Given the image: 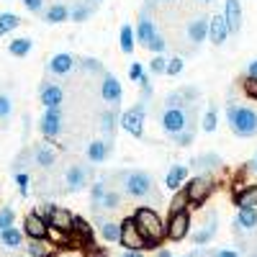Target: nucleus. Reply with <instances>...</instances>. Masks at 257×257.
I'll use <instances>...</instances> for the list:
<instances>
[{
    "label": "nucleus",
    "mask_w": 257,
    "mask_h": 257,
    "mask_svg": "<svg viewBox=\"0 0 257 257\" xmlns=\"http://www.w3.org/2000/svg\"><path fill=\"white\" fill-rule=\"evenodd\" d=\"M118 244L126 247V249H139V252L149 249V244H147V239H144V234L139 231L134 216H126V219L121 221V242H118Z\"/></svg>",
    "instance_id": "obj_7"
},
{
    "label": "nucleus",
    "mask_w": 257,
    "mask_h": 257,
    "mask_svg": "<svg viewBox=\"0 0 257 257\" xmlns=\"http://www.w3.org/2000/svg\"><path fill=\"white\" fill-rule=\"evenodd\" d=\"M229 36H231V31H229L226 18L221 13L219 16H211L208 18V39H211V44L213 47H224Z\"/></svg>",
    "instance_id": "obj_16"
},
{
    "label": "nucleus",
    "mask_w": 257,
    "mask_h": 257,
    "mask_svg": "<svg viewBox=\"0 0 257 257\" xmlns=\"http://www.w3.org/2000/svg\"><path fill=\"white\" fill-rule=\"evenodd\" d=\"M21 3H24V8H26L29 13H41V11H44L47 0H21Z\"/></svg>",
    "instance_id": "obj_54"
},
{
    "label": "nucleus",
    "mask_w": 257,
    "mask_h": 257,
    "mask_svg": "<svg viewBox=\"0 0 257 257\" xmlns=\"http://www.w3.org/2000/svg\"><path fill=\"white\" fill-rule=\"evenodd\" d=\"M188 175H190V167H188V165H170L167 175H165V188L173 190V193L180 190V188H185Z\"/></svg>",
    "instance_id": "obj_21"
},
{
    "label": "nucleus",
    "mask_w": 257,
    "mask_h": 257,
    "mask_svg": "<svg viewBox=\"0 0 257 257\" xmlns=\"http://www.w3.org/2000/svg\"><path fill=\"white\" fill-rule=\"evenodd\" d=\"M105 190H108V185H105L103 180H95V183L90 185V203H93V211H98V206H100V201H103V196H105Z\"/></svg>",
    "instance_id": "obj_42"
},
{
    "label": "nucleus",
    "mask_w": 257,
    "mask_h": 257,
    "mask_svg": "<svg viewBox=\"0 0 257 257\" xmlns=\"http://www.w3.org/2000/svg\"><path fill=\"white\" fill-rule=\"evenodd\" d=\"M190 167L198 170V173H206V175H216L224 170V160L216 152H203L196 160H190Z\"/></svg>",
    "instance_id": "obj_15"
},
{
    "label": "nucleus",
    "mask_w": 257,
    "mask_h": 257,
    "mask_svg": "<svg viewBox=\"0 0 257 257\" xmlns=\"http://www.w3.org/2000/svg\"><path fill=\"white\" fill-rule=\"evenodd\" d=\"M72 237L80 242V244H85V247H93V226L85 221V219H80V216H75V226H72Z\"/></svg>",
    "instance_id": "obj_32"
},
{
    "label": "nucleus",
    "mask_w": 257,
    "mask_h": 257,
    "mask_svg": "<svg viewBox=\"0 0 257 257\" xmlns=\"http://www.w3.org/2000/svg\"><path fill=\"white\" fill-rule=\"evenodd\" d=\"M247 77H254V80H257V59H252V62L247 64Z\"/></svg>",
    "instance_id": "obj_57"
},
{
    "label": "nucleus",
    "mask_w": 257,
    "mask_h": 257,
    "mask_svg": "<svg viewBox=\"0 0 257 257\" xmlns=\"http://www.w3.org/2000/svg\"><path fill=\"white\" fill-rule=\"evenodd\" d=\"M165 108H188V103H185L183 93H180V90L167 93V98H165Z\"/></svg>",
    "instance_id": "obj_45"
},
{
    "label": "nucleus",
    "mask_w": 257,
    "mask_h": 257,
    "mask_svg": "<svg viewBox=\"0 0 257 257\" xmlns=\"http://www.w3.org/2000/svg\"><path fill=\"white\" fill-rule=\"evenodd\" d=\"M11 113H13V103H11V98L6 95V93H0V121H8L11 118Z\"/></svg>",
    "instance_id": "obj_48"
},
{
    "label": "nucleus",
    "mask_w": 257,
    "mask_h": 257,
    "mask_svg": "<svg viewBox=\"0 0 257 257\" xmlns=\"http://www.w3.org/2000/svg\"><path fill=\"white\" fill-rule=\"evenodd\" d=\"M208 257H242L237 249H213L208 252Z\"/></svg>",
    "instance_id": "obj_56"
},
{
    "label": "nucleus",
    "mask_w": 257,
    "mask_h": 257,
    "mask_svg": "<svg viewBox=\"0 0 257 257\" xmlns=\"http://www.w3.org/2000/svg\"><path fill=\"white\" fill-rule=\"evenodd\" d=\"M121 206V193L116 190V188H108L105 190V196H103V201H100V206H98V211L95 213H100V211H116Z\"/></svg>",
    "instance_id": "obj_35"
},
{
    "label": "nucleus",
    "mask_w": 257,
    "mask_h": 257,
    "mask_svg": "<svg viewBox=\"0 0 257 257\" xmlns=\"http://www.w3.org/2000/svg\"><path fill=\"white\" fill-rule=\"evenodd\" d=\"M198 3H203V6H211V3H216V0H198Z\"/></svg>",
    "instance_id": "obj_61"
},
{
    "label": "nucleus",
    "mask_w": 257,
    "mask_h": 257,
    "mask_svg": "<svg viewBox=\"0 0 257 257\" xmlns=\"http://www.w3.org/2000/svg\"><path fill=\"white\" fill-rule=\"evenodd\" d=\"M13 221H16V211H13L11 206L0 208V231L8 229V226H13Z\"/></svg>",
    "instance_id": "obj_49"
},
{
    "label": "nucleus",
    "mask_w": 257,
    "mask_h": 257,
    "mask_svg": "<svg viewBox=\"0 0 257 257\" xmlns=\"http://www.w3.org/2000/svg\"><path fill=\"white\" fill-rule=\"evenodd\" d=\"M221 16L226 18L229 31L231 34H239V29H242V3H239V0H224Z\"/></svg>",
    "instance_id": "obj_22"
},
{
    "label": "nucleus",
    "mask_w": 257,
    "mask_h": 257,
    "mask_svg": "<svg viewBox=\"0 0 257 257\" xmlns=\"http://www.w3.org/2000/svg\"><path fill=\"white\" fill-rule=\"evenodd\" d=\"M144 75H147V72H144L142 64H139V62H132V67H128V80H132V82H139Z\"/></svg>",
    "instance_id": "obj_53"
},
{
    "label": "nucleus",
    "mask_w": 257,
    "mask_h": 257,
    "mask_svg": "<svg viewBox=\"0 0 257 257\" xmlns=\"http://www.w3.org/2000/svg\"><path fill=\"white\" fill-rule=\"evenodd\" d=\"M98 234H100V239H103V242H108V244L121 242V221L100 219V224H98Z\"/></svg>",
    "instance_id": "obj_28"
},
{
    "label": "nucleus",
    "mask_w": 257,
    "mask_h": 257,
    "mask_svg": "<svg viewBox=\"0 0 257 257\" xmlns=\"http://www.w3.org/2000/svg\"><path fill=\"white\" fill-rule=\"evenodd\" d=\"M31 152H34V165H39V167L49 170L57 165V149L52 144H36Z\"/></svg>",
    "instance_id": "obj_27"
},
{
    "label": "nucleus",
    "mask_w": 257,
    "mask_h": 257,
    "mask_svg": "<svg viewBox=\"0 0 257 257\" xmlns=\"http://www.w3.org/2000/svg\"><path fill=\"white\" fill-rule=\"evenodd\" d=\"M193 139H196V132H193V128H185V132H180V134L173 137V142H175L178 147H190Z\"/></svg>",
    "instance_id": "obj_50"
},
{
    "label": "nucleus",
    "mask_w": 257,
    "mask_h": 257,
    "mask_svg": "<svg viewBox=\"0 0 257 257\" xmlns=\"http://www.w3.org/2000/svg\"><path fill=\"white\" fill-rule=\"evenodd\" d=\"M90 175H93L90 165H70L67 173H64V185H67L64 190L67 193H80L82 188H88Z\"/></svg>",
    "instance_id": "obj_9"
},
{
    "label": "nucleus",
    "mask_w": 257,
    "mask_h": 257,
    "mask_svg": "<svg viewBox=\"0 0 257 257\" xmlns=\"http://www.w3.org/2000/svg\"><path fill=\"white\" fill-rule=\"evenodd\" d=\"M216 229H219V213H216V211H208L206 219H203V226L193 234V242H196L198 247L208 244L213 237H216Z\"/></svg>",
    "instance_id": "obj_19"
},
{
    "label": "nucleus",
    "mask_w": 257,
    "mask_h": 257,
    "mask_svg": "<svg viewBox=\"0 0 257 257\" xmlns=\"http://www.w3.org/2000/svg\"><path fill=\"white\" fill-rule=\"evenodd\" d=\"M234 226H237V231H254L257 229V208H237Z\"/></svg>",
    "instance_id": "obj_29"
},
{
    "label": "nucleus",
    "mask_w": 257,
    "mask_h": 257,
    "mask_svg": "<svg viewBox=\"0 0 257 257\" xmlns=\"http://www.w3.org/2000/svg\"><path fill=\"white\" fill-rule=\"evenodd\" d=\"M216 126H219V113L211 105V108H206L203 116H201V128H203V132H208V134H213V132H216Z\"/></svg>",
    "instance_id": "obj_39"
},
{
    "label": "nucleus",
    "mask_w": 257,
    "mask_h": 257,
    "mask_svg": "<svg viewBox=\"0 0 257 257\" xmlns=\"http://www.w3.org/2000/svg\"><path fill=\"white\" fill-rule=\"evenodd\" d=\"M39 98H41V105H44V108H62L64 90H62V85H57V82H44L39 88Z\"/></svg>",
    "instance_id": "obj_18"
},
{
    "label": "nucleus",
    "mask_w": 257,
    "mask_h": 257,
    "mask_svg": "<svg viewBox=\"0 0 257 257\" xmlns=\"http://www.w3.org/2000/svg\"><path fill=\"white\" fill-rule=\"evenodd\" d=\"M157 34H160V31H157V24H155L152 13L142 11V13H139V21H137V41L147 49V44H149V41H152Z\"/></svg>",
    "instance_id": "obj_17"
},
{
    "label": "nucleus",
    "mask_w": 257,
    "mask_h": 257,
    "mask_svg": "<svg viewBox=\"0 0 257 257\" xmlns=\"http://www.w3.org/2000/svg\"><path fill=\"white\" fill-rule=\"evenodd\" d=\"M183 257H193V254H183Z\"/></svg>",
    "instance_id": "obj_63"
},
{
    "label": "nucleus",
    "mask_w": 257,
    "mask_h": 257,
    "mask_svg": "<svg viewBox=\"0 0 257 257\" xmlns=\"http://www.w3.org/2000/svg\"><path fill=\"white\" fill-rule=\"evenodd\" d=\"M242 93H244L252 103H257V80H254V77H244V80H242Z\"/></svg>",
    "instance_id": "obj_46"
},
{
    "label": "nucleus",
    "mask_w": 257,
    "mask_h": 257,
    "mask_svg": "<svg viewBox=\"0 0 257 257\" xmlns=\"http://www.w3.org/2000/svg\"><path fill=\"white\" fill-rule=\"evenodd\" d=\"M183 67H185L183 57H170V59H167V75H170V77L180 75V72H183Z\"/></svg>",
    "instance_id": "obj_51"
},
{
    "label": "nucleus",
    "mask_w": 257,
    "mask_h": 257,
    "mask_svg": "<svg viewBox=\"0 0 257 257\" xmlns=\"http://www.w3.org/2000/svg\"><path fill=\"white\" fill-rule=\"evenodd\" d=\"M160 3H165V6H173V3H175V0H160Z\"/></svg>",
    "instance_id": "obj_62"
},
{
    "label": "nucleus",
    "mask_w": 257,
    "mask_h": 257,
    "mask_svg": "<svg viewBox=\"0 0 257 257\" xmlns=\"http://www.w3.org/2000/svg\"><path fill=\"white\" fill-rule=\"evenodd\" d=\"M16 185H18V193H21V196H29L31 178H29L26 173H16Z\"/></svg>",
    "instance_id": "obj_52"
},
{
    "label": "nucleus",
    "mask_w": 257,
    "mask_h": 257,
    "mask_svg": "<svg viewBox=\"0 0 257 257\" xmlns=\"http://www.w3.org/2000/svg\"><path fill=\"white\" fill-rule=\"evenodd\" d=\"M95 8H98V3L95 0H77V3L70 8V21H75V24H82V21H88L93 13H95Z\"/></svg>",
    "instance_id": "obj_30"
},
{
    "label": "nucleus",
    "mask_w": 257,
    "mask_h": 257,
    "mask_svg": "<svg viewBox=\"0 0 257 257\" xmlns=\"http://www.w3.org/2000/svg\"><path fill=\"white\" fill-rule=\"evenodd\" d=\"M144 121H147V105H142V103H137L134 108L121 113V128L128 137L142 139L144 137Z\"/></svg>",
    "instance_id": "obj_6"
},
{
    "label": "nucleus",
    "mask_w": 257,
    "mask_h": 257,
    "mask_svg": "<svg viewBox=\"0 0 257 257\" xmlns=\"http://www.w3.org/2000/svg\"><path fill=\"white\" fill-rule=\"evenodd\" d=\"M49 226H52V229H59V231L72 234V226H75V213H72V211H67V208H62V206H57V208H54V213L49 216Z\"/></svg>",
    "instance_id": "obj_26"
},
{
    "label": "nucleus",
    "mask_w": 257,
    "mask_h": 257,
    "mask_svg": "<svg viewBox=\"0 0 257 257\" xmlns=\"http://www.w3.org/2000/svg\"><path fill=\"white\" fill-rule=\"evenodd\" d=\"M157 257H173V252L170 249H157Z\"/></svg>",
    "instance_id": "obj_59"
},
{
    "label": "nucleus",
    "mask_w": 257,
    "mask_h": 257,
    "mask_svg": "<svg viewBox=\"0 0 257 257\" xmlns=\"http://www.w3.org/2000/svg\"><path fill=\"white\" fill-rule=\"evenodd\" d=\"M139 231L144 234V239L149 247H160L167 239V224L160 219V213L152 206H137V211L132 213Z\"/></svg>",
    "instance_id": "obj_2"
},
{
    "label": "nucleus",
    "mask_w": 257,
    "mask_h": 257,
    "mask_svg": "<svg viewBox=\"0 0 257 257\" xmlns=\"http://www.w3.org/2000/svg\"><path fill=\"white\" fill-rule=\"evenodd\" d=\"M77 67L82 70V72H88V75H105V70H103V64L95 59V57H82V59H77Z\"/></svg>",
    "instance_id": "obj_38"
},
{
    "label": "nucleus",
    "mask_w": 257,
    "mask_h": 257,
    "mask_svg": "<svg viewBox=\"0 0 257 257\" xmlns=\"http://www.w3.org/2000/svg\"><path fill=\"white\" fill-rule=\"evenodd\" d=\"M226 121H229V128L234 137H239V139L257 137V111L252 105H239V103L229 100L226 103Z\"/></svg>",
    "instance_id": "obj_3"
},
{
    "label": "nucleus",
    "mask_w": 257,
    "mask_h": 257,
    "mask_svg": "<svg viewBox=\"0 0 257 257\" xmlns=\"http://www.w3.org/2000/svg\"><path fill=\"white\" fill-rule=\"evenodd\" d=\"M188 208H190V201H188V193H185V188L175 190V196L170 198L167 213H178V211H188Z\"/></svg>",
    "instance_id": "obj_36"
},
{
    "label": "nucleus",
    "mask_w": 257,
    "mask_h": 257,
    "mask_svg": "<svg viewBox=\"0 0 257 257\" xmlns=\"http://www.w3.org/2000/svg\"><path fill=\"white\" fill-rule=\"evenodd\" d=\"M54 208H57L54 203H39V206H36L34 211L39 213L41 219H47V221H49V216H52V213H54Z\"/></svg>",
    "instance_id": "obj_55"
},
{
    "label": "nucleus",
    "mask_w": 257,
    "mask_h": 257,
    "mask_svg": "<svg viewBox=\"0 0 257 257\" xmlns=\"http://www.w3.org/2000/svg\"><path fill=\"white\" fill-rule=\"evenodd\" d=\"M139 88H142V93H139V103L149 108V103H152V98H155V88H152V82H149V75H144V77L139 80Z\"/></svg>",
    "instance_id": "obj_41"
},
{
    "label": "nucleus",
    "mask_w": 257,
    "mask_h": 257,
    "mask_svg": "<svg viewBox=\"0 0 257 257\" xmlns=\"http://www.w3.org/2000/svg\"><path fill=\"white\" fill-rule=\"evenodd\" d=\"M149 72H152V75H167V59H165V54H155L152 59H149Z\"/></svg>",
    "instance_id": "obj_43"
},
{
    "label": "nucleus",
    "mask_w": 257,
    "mask_h": 257,
    "mask_svg": "<svg viewBox=\"0 0 257 257\" xmlns=\"http://www.w3.org/2000/svg\"><path fill=\"white\" fill-rule=\"evenodd\" d=\"M113 152V142H105V139H93L88 144V149H85V157H88V162L93 165H100L111 157Z\"/></svg>",
    "instance_id": "obj_20"
},
{
    "label": "nucleus",
    "mask_w": 257,
    "mask_h": 257,
    "mask_svg": "<svg viewBox=\"0 0 257 257\" xmlns=\"http://www.w3.org/2000/svg\"><path fill=\"white\" fill-rule=\"evenodd\" d=\"M234 206L237 208H257V183H247L239 190H234Z\"/></svg>",
    "instance_id": "obj_25"
},
{
    "label": "nucleus",
    "mask_w": 257,
    "mask_h": 257,
    "mask_svg": "<svg viewBox=\"0 0 257 257\" xmlns=\"http://www.w3.org/2000/svg\"><path fill=\"white\" fill-rule=\"evenodd\" d=\"M64 128V116H62V108H44L39 118V132L44 134L47 139H57Z\"/></svg>",
    "instance_id": "obj_10"
},
{
    "label": "nucleus",
    "mask_w": 257,
    "mask_h": 257,
    "mask_svg": "<svg viewBox=\"0 0 257 257\" xmlns=\"http://www.w3.org/2000/svg\"><path fill=\"white\" fill-rule=\"evenodd\" d=\"M59 249H62V247L54 244L49 237H47V239H29V242H26L29 257H54Z\"/></svg>",
    "instance_id": "obj_24"
},
{
    "label": "nucleus",
    "mask_w": 257,
    "mask_h": 257,
    "mask_svg": "<svg viewBox=\"0 0 257 257\" xmlns=\"http://www.w3.org/2000/svg\"><path fill=\"white\" fill-rule=\"evenodd\" d=\"M116 178L121 180V190L128 198L142 201V203H152V208L162 203L155 178L149 173H144V170H123V173H116Z\"/></svg>",
    "instance_id": "obj_1"
},
{
    "label": "nucleus",
    "mask_w": 257,
    "mask_h": 257,
    "mask_svg": "<svg viewBox=\"0 0 257 257\" xmlns=\"http://www.w3.org/2000/svg\"><path fill=\"white\" fill-rule=\"evenodd\" d=\"M167 47H170V44H167V39H165L162 34H157V36L147 44V52H152V54H165Z\"/></svg>",
    "instance_id": "obj_44"
},
{
    "label": "nucleus",
    "mask_w": 257,
    "mask_h": 257,
    "mask_svg": "<svg viewBox=\"0 0 257 257\" xmlns=\"http://www.w3.org/2000/svg\"><path fill=\"white\" fill-rule=\"evenodd\" d=\"M70 18V6H64V3H54L44 11V21L47 24H64V21Z\"/></svg>",
    "instance_id": "obj_34"
},
{
    "label": "nucleus",
    "mask_w": 257,
    "mask_h": 257,
    "mask_svg": "<svg viewBox=\"0 0 257 257\" xmlns=\"http://www.w3.org/2000/svg\"><path fill=\"white\" fill-rule=\"evenodd\" d=\"M95 3H98V0H95Z\"/></svg>",
    "instance_id": "obj_64"
},
{
    "label": "nucleus",
    "mask_w": 257,
    "mask_h": 257,
    "mask_svg": "<svg viewBox=\"0 0 257 257\" xmlns=\"http://www.w3.org/2000/svg\"><path fill=\"white\" fill-rule=\"evenodd\" d=\"M118 47H121L123 54H134V49H137V29L123 24L121 31H118Z\"/></svg>",
    "instance_id": "obj_33"
},
{
    "label": "nucleus",
    "mask_w": 257,
    "mask_h": 257,
    "mask_svg": "<svg viewBox=\"0 0 257 257\" xmlns=\"http://www.w3.org/2000/svg\"><path fill=\"white\" fill-rule=\"evenodd\" d=\"M24 234L29 239H47L49 237V221L41 219L36 211H29L24 216Z\"/></svg>",
    "instance_id": "obj_13"
},
{
    "label": "nucleus",
    "mask_w": 257,
    "mask_h": 257,
    "mask_svg": "<svg viewBox=\"0 0 257 257\" xmlns=\"http://www.w3.org/2000/svg\"><path fill=\"white\" fill-rule=\"evenodd\" d=\"M213 190H216V178L206 173H198L196 178H190V183H185V193L193 208H201L213 196Z\"/></svg>",
    "instance_id": "obj_4"
},
{
    "label": "nucleus",
    "mask_w": 257,
    "mask_h": 257,
    "mask_svg": "<svg viewBox=\"0 0 257 257\" xmlns=\"http://www.w3.org/2000/svg\"><path fill=\"white\" fill-rule=\"evenodd\" d=\"M0 244H3L6 249H18V247H24V229H18V226H8L0 231Z\"/></svg>",
    "instance_id": "obj_31"
},
{
    "label": "nucleus",
    "mask_w": 257,
    "mask_h": 257,
    "mask_svg": "<svg viewBox=\"0 0 257 257\" xmlns=\"http://www.w3.org/2000/svg\"><path fill=\"white\" fill-rule=\"evenodd\" d=\"M180 93H183V98H185V103H188V105L198 103V98H201V90L196 88V85H183Z\"/></svg>",
    "instance_id": "obj_47"
},
{
    "label": "nucleus",
    "mask_w": 257,
    "mask_h": 257,
    "mask_svg": "<svg viewBox=\"0 0 257 257\" xmlns=\"http://www.w3.org/2000/svg\"><path fill=\"white\" fill-rule=\"evenodd\" d=\"M21 26V18L16 13H0V36H6Z\"/></svg>",
    "instance_id": "obj_40"
},
{
    "label": "nucleus",
    "mask_w": 257,
    "mask_h": 257,
    "mask_svg": "<svg viewBox=\"0 0 257 257\" xmlns=\"http://www.w3.org/2000/svg\"><path fill=\"white\" fill-rule=\"evenodd\" d=\"M185 39L193 47H201L203 41H208V16L198 13L196 18H190L185 26Z\"/></svg>",
    "instance_id": "obj_12"
},
{
    "label": "nucleus",
    "mask_w": 257,
    "mask_h": 257,
    "mask_svg": "<svg viewBox=\"0 0 257 257\" xmlns=\"http://www.w3.org/2000/svg\"><path fill=\"white\" fill-rule=\"evenodd\" d=\"M121 257H144V252H139V249H123Z\"/></svg>",
    "instance_id": "obj_58"
},
{
    "label": "nucleus",
    "mask_w": 257,
    "mask_h": 257,
    "mask_svg": "<svg viewBox=\"0 0 257 257\" xmlns=\"http://www.w3.org/2000/svg\"><path fill=\"white\" fill-rule=\"evenodd\" d=\"M249 170H252V173H254V175H257V157H254V160H252V162H249Z\"/></svg>",
    "instance_id": "obj_60"
},
{
    "label": "nucleus",
    "mask_w": 257,
    "mask_h": 257,
    "mask_svg": "<svg viewBox=\"0 0 257 257\" xmlns=\"http://www.w3.org/2000/svg\"><path fill=\"white\" fill-rule=\"evenodd\" d=\"M98 123H100V132H103V137H108V142H113V134H116V128L121 126V113H118V108H105L103 113H100V118H98Z\"/></svg>",
    "instance_id": "obj_23"
},
{
    "label": "nucleus",
    "mask_w": 257,
    "mask_h": 257,
    "mask_svg": "<svg viewBox=\"0 0 257 257\" xmlns=\"http://www.w3.org/2000/svg\"><path fill=\"white\" fill-rule=\"evenodd\" d=\"M100 98L108 103V105H113V108H118V105H121L123 88H121V82H118L116 75H111V72L103 75V80H100Z\"/></svg>",
    "instance_id": "obj_11"
},
{
    "label": "nucleus",
    "mask_w": 257,
    "mask_h": 257,
    "mask_svg": "<svg viewBox=\"0 0 257 257\" xmlns=\"http://www.w3.org/2000/svg\"><path fill=\"white\" fill-rule=\"evenodd\" d=\"M160 126L170 139L180 132H185V128H193L190 118H188V108H165V105L160 111ZM193 132H196V128H193Z\"/></svg>",
    "instance_id": "obj_5"
},
{
    "label": "nucleus",
    "mask_w": 257,
    "mask_h": 257,
    "mask_svg": "<svg viewBox=\"0 0 257 257\" xmlns=\"http://www.w3.org/2000/svg\"><path fill=\"white\" fill-rule=\"evenodd\" d=\"M167 239L170 242H183L190 234V211L167 213Z\"/></svg>",
    "instance_id": "obj_8"
},
{
    "label": "nucleus",
    "mask_w": 257,
    "mask_h": 257,
    "mask_svg": "<svg viewBox=\"0 0 257 257\" xmlns=\"http://www.w3.org/2000/svg\"><path fill=\"white\" fill-rule=\"evenodd\" d=\"M31 47H34V41L26 39V36H21V39H13L11 44H8V52H11L13 57H26V54L31 52Z\"/></svg>",
    "instance_id": "obj_37"
},
{
    "label": "nucleus",
    "mask_w": 257,
    "mask_h": 257,
    "mask_svg": "<svg viewBox=\"0 0 257 257\" xmlns=\"http://www.w3.org/2000/svg\"><path fill=\"white\" fill-rule=\"evenodd\" d=\"M75 67H77V59H75L70 52H59V54H54V57L49 59V64H47L49 75H57V77H67V75H72Z\"/></svg>",
    "instance_id": "obj_14"
}]
</instances>
